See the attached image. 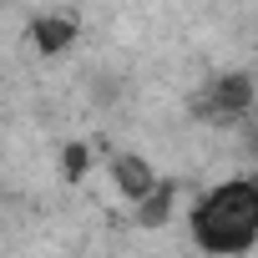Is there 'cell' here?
<instances>
[{"label":"cell","instance_id":"3957f363","mask_svg":"<svg viewBox=\"0 0 258 258\" xmlns=\"http://www.w3.org/2000/svg\"><path fill=\"white\" fill-rule=\"evenodd\" d=\"M76 36H81V26H76V16H66V11H46V16L31 21V51H36L41 61L66 56V51L76 46Z\"/></svg>","mask_w":258,"mask_h":258},{"label":"cell","instance_id":"7a4b0ae2","mask_svg":"<svg viewBox=\"0 0 258 258\" xmlns=\"http://www.w3.org/2000/svg\"><path fill=\"white\" fill-rule=\"evenodd\" d=\"M203 111L213 121H248V111H253V76L248 71H218V81L203 96Z\"/></svg>","mask_w":258,"mask_h":258},{"label":"cell","instance_id":"8992f818","mask_svg":"<svg viewBox=\"0 0 258 258\" xmlns=\"http://www.w3.org/2000/svg\"><path fill=\"white\" fill-rule=\"evenodd\" d=\"M91 157H96L91 142H66V147H61V177H66L71 187H81L86 172H91Z\"/></svg>","mask_w":258,"mask_h":258},{"label":"cell","instance_id":"277c9868","mask_svg":"<svg viewBox=\"0 0 258 258\" xmlns=\"http://www.w3.org/2000/svg\"><path fill=\"white\" fill-rule=\"evenodd\" d=\"M106 172H111V187H116L126 203H142V198L157 187V167H152L142 152H116Z\"/></svg>","mask_w":258,"mask_h":258},{"label":"cell","instance_id":"5b68a950","mask_svg":"<svg viewBox=\"0 0 258 258\" xmlns=\"http://www.w3.org/2000/svg\"><path fill=\"white\" fill-rule=\"evenodd\" d=\"M177 198H182V187H177L172 177H157V187H152L142 203H132V223H137L142 233L167 228V223H172V213H177Z\"/></svg>","mask_w":258,"mask_h":258},{"label":"cell","instance_id":"6da1fadb","mask_svg":"<svg viewBox=\"0 0 258 258\" xmlns=\"http://www.w3.org/2000/svg\"><path fill=\"white\" fill-rule=\"evenodd\" d=\"M192 243L208 258H243L258 243V187L253 177H228L218 182L187 218Z\"/></svg>","mask_w":258,"mask_h":258}]
</instances>
